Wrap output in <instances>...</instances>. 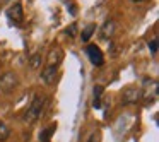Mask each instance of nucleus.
<instances>
[{
	"label": "nucleus",
	"mask_w": 159,
	"mask_h": 142,
	"mask_svg": "<svg viewBox=\"0 0 159 142\" xmlns=\"http://www.w3.org/2000/svg\"><path fill=\"white\" fill-rule=\"evenodd\" d=\"M142 93V98L145 99V103H149V101H154L156 98H157V80L154 79H145L144 80V89H140Z\"/></svg>",
	"instance_id": "nucleus-4"
},
{
	"label": "nucleus",
	"mask_w": 159,
	"mask_h": 142,
	"mask_svg": "<svg viewBox=\"0 0 159 142\" xmlns=\"http://www.w3.org/2000/svg\"><path fill=\"white\" fill-rule=\"evenodd\" d=\"M96 31V24H87L86 28L82 29V34H80V38H82V41H89L91 36H93V33Z\"/></svg>",
	"instance_id": "nucleus-11"
},
{
	"label": "nucleus",
	"mask_w": 159,
	"mask_h": 142,
	"mask_svg": "<svg viewBox=\"0 0 159 142\" xmlns=\"http://www.w3.org/2000/svg\"><path fill=\"white\" fill-rule=\"evenodd\" d=\"M43 108H45V98L38 94V96H34L33 103L29 104L28 111H26V115H24V121L26 123H34V121L41 117Z\"/></svg>",
	"instance_id": "nucleus-1"
},
{
	"label": "nucleus",
	"mask_w": 159,
	"mask_h": 142,
	"mask_svg": "<svg viewBox=\"0 0 159 142\" xmlns=\"http://www.w3.org/2000/svg\"><path fill=\"white\" fill-rule=\"evenodd\" d=\"M87 142H101V134L99 132H94V134H91L89 140Z\"/></svg>",
	"instance_id": "nucleus-16"
},
{
	"label": "nucleus",
	"mask_w": 159,
	"mask_h": 142,
	"mask_svg": "<svg viewBox=\"0 0 159 142\" xmlns=\"http://www.w3.org/2000/svg\"><path fill=\"white\" fill-rule=\"evenodd\" d=\"M86 53H87V57H89L93 65H103L104 58H103V53H101V50L98 45H89L86 48Z\"/></svg>",
	"instance_id": "nucleus-7"
},
{
	"label": "nucleus",
	"mask_w": 159,
	"mask_h": 142,
	"mask_svg": "<svg viewBox=\"0 0 159 142\" xmlns=\"http://www.w3.org/2000/svg\"><path fill=\"white\" fill-rule=\"evenodd\" d=\"M115 31H116V22H115V19H106L99 29V38L103 41H110L113 38Z\"/></svg>",
	"instance_id": "nucleus-6"
},
{
	"label": "nucleus",
	"mask_w": 159,
	"mask_h": 142,
	"mask_svg": "<svg viewBox=\"0 0 159 142\" xmlns=\"http://www.w3.org/2000/svg\"><path fill=\"white\" fill-rule=\"evenodd\" d=\"M57 70H58V67H45V69L41 70V80L46 84V86H52L53 82H55L57 79Z\"/></svg>",
	"instance_id": "nucleus-8"
},
{
	"label": "nucleus",
	"mask_w": 159,
	"mask_h": 142,
	"mask_svg": "<svg viewBox=\"0 0 159 142\" xmlns=\"http://www.w3.org/2000/svg\"><path fill=\"white\" fill-rule=\"evenodd\" d=\"M9 137H11V128H9L7 125L4 123V121L0 120V142H2V140H7Z\"/></svg>",
	"instance_id": "nucleus-12"
},
{
	"label": "nucleus",
	"mask_w": 159,
	"mask_h": 142,
	"mask_svg": "<svg viewBox=\"0 0 159 142\" xmlns=\"http://www.w3.org/2000/svg\"><path fill=\"white\" fill-rule=\"evenodd\" d=\"M149 50H151L152 55H156V53H157V39H152V41L149 43Z\"/></svg>",
	"instance_id": "nucleus-15"
},
{
	"label": "nucleus",
	"mask_w": 159,
	"mask_h": 142,
	"mask_svg": "<svg viewBox=\"0 0 159 142\" xmlns=\"http://www.w3.org/2000/svg\"><path fill=\"white\" fill-rule=\"evenodd\" d=\"M134 2H144V0H134Z\"/></svg>",
	"instance_id": "nucleus-18"
},
{
	"label": "nucleus",
	"mask_w": 159,
	"mask_h": 142,
	"mask_svg": "<svg viewBox=\"0 0 159 142\" xmlns=\"http://www.w3.org/2000/svg\"><path fill=\"white\" fill-rule=\"evenodd\" d=\"M103 86H94V89H93V94H94V98H93V106L94 108H101V98H103Z\"/></svg>",
	"instance_id": "nucleus-10"
},
{
	"label": "nucleus",
	"mask_w": 159,
	"mask_h": 142,
	"mask_svg": "<svg viewBox=\"0 0 159 142\" xmlns=\"http://www.w3.org/2000/svg\"><path fill=\"white\" fill-rule=\"evenodd\" d=\"M142 99V93L139 87L135 86H127L123 91H121V103L123 104H134L137 101Z\"/></svg>",
	"instance_id": "nucleus-3"
},
{
	"label": "nucleus",
	"mask_w": 159,
	"mask_h": 142,
	"mask_svg": "<svg viewBox=\"0 0 159 142\" xmlns=\"http://www.w3.org/2000/svg\"><path fill=\"white\" fill-rule=\"evenodd\" d=\"M7 17L11 19V22H14V24H17V26L22 24V21H24V11H22L21 2H14V4L7 9Z\"/></svg>",
	"instance_id": "nucleus-5"
},
{
	"label": "nucleus",
	"mask_w": 159,
	"mask_h": 142,
	"mask_svg": "<svg viewBox=\"0 0 159 142\" xmlns=\"http://www.w3.org/2000/svg\"><path fill=\"white\" fill-rule=\"evenodd\" d=\"M67 33H69L70 36H74V33H75V24H72V26H70V29H67Z\"/></svg>",
	"instance_id": "nucleus-17"
},
{
	"label": "nucleus",
	"mask_w": 159,
	"mask_h": 142,
	"mask_svg": "<svg viewBox=\"0 0 159 142\" xmlns=\"http://www.w3.org/2000/svg\"><path fill=\"white\" fill-rule=\"evenodd\" d=\"M52 132H53V127L48 128V130H43V132H41V137H39V140H41V142H48L50 134H52Z\"/></svg>",
	"instance_id": "nucleus-14"
},
{
	"label": "nucleus",
	"mask_w": 159,
	"mask_h": 142,
	"mask_svg": "<svg viewBox=\"0 0 159 142\" xmlns=\"http://www.w3.org/2000/svg\"><path fill=\"white\" fill-rule=\"evenodd\" d=\"M17 86V76L14 72H5L0 77V93L2 94H9L16 89Z\"/></svg>",
	"instance_id": "nucleus-2"
},
{
	"label": "nucleus",
	"mask_w": 159,
	"mask_h": 142,
	"mask_svg": "<svg viewBox=\"0 0 159 142\" xmlns=\"http://www.w3.org/2000/svg\"><path fill=\"white\" fill-rule=\"evenodd\" d=\"M39 63H41V57H39V55H33L31 57V67H33V69H38Z\"/></svg>",
	"instance_id": "nucleus-13"
},
{
	"label": "nucleus",
	"mask_w": 159,
	"mask_h": 142,
	"mask_svg": "<svg viewBox=\"0 0 159 142\" xmlns=\"http://www.w3.org/2000/svg\"><path fill=\"white\" fill-rule=\"evenodd\" d=\"M62 58H63V52H62V48L60 46H53L52 50L48 52V65H52V67H57L60 62H62Z\"/></svg>",
	"instance_id": "nucleus-9"
}]
</instances>
